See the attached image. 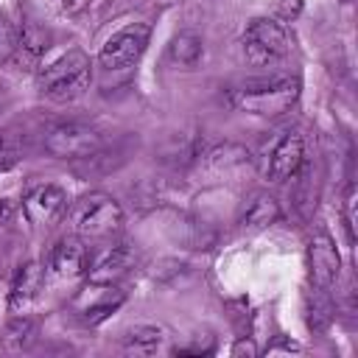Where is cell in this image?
I'll list each match as a JSON object with an SVG mask.
<instances>
[{"instance_id": "2e32d148", "label": "cell", "mask_w": 358, "mask_h": 358, "mask_svg": "<svg viewBox=\"0 0 358 358\" xmlns=\"http://www.w3.org/2000/svg\"><path fill=\"white\" fill-rule=\"evenodd\" d=\"M162 330L159 327H131L126 336H123V350L126 352H134V355H154L157 350H162Z\"/></svg>"}, {"instance_id": "44dd1931", "label": "cell", "mask_w": 358, "mask_h": 358, "mask_svg": "<svg viewBox=\"0 0 358 358\" xmlns=\"http://www.w3.org/2000/svg\"><path fill=\"white\" fill-rule=\"evenodd\" d=\"M344 3H350V0H344Z\"/></svg>"}, {"instance_id": "7a4b0ae2", "label": "cell", "mask_w": 358, "mask_h": 358, "mask_svg": "<svg viewBox=\"0 0 358 358\" xmlns=\"http://www.w3.org/2000/svg\"><path fill=\"white\" fill-rule=\"evenodd\" d=\"M299 98V78L280 76L266 81H252L229 92V103L241 112L257 115V117H277L285 115Z\"/></svg>"}, {"instance_id": "ba28073f", "label": "cell", "mask_w": 358, "mask_h": 358, "mask_svg": "<svg viewBox=\"0 0 358 358\" xmlns=\"http://www.w3.org/2000/svg\"><path fill=\"white\" fill-rule=\"evenodd\" d=\"M308 271H310V285L330 291L341 274V257L327 232H316L308 243Z\"/></svg>"}, {"instance_id": "9a60e30c", "label": "cell", "mask_w": 358, "mask_h": 358, "mask_svg": "<svg viewBox=\"0 0 358 358\" xmlns=\"http://www.w3.org/2000/svg\"><path fill=\"white\" fill-rule=\"evenodd\" d=\"M171 59L179 64V67H193L201 56H204V42L196 31H179L173 39H171V48H168Z\"/></svg>"}, {"instance_id": "9c48e42d", "label": "cell", "mask_w": 358, "mask_h": 358, "mask_svg": "<svg viewBox=\"0 0 358 358\" xmlns=\"http://www.w3.org/2000/svg\"><path fill=\"white\" fill-rule=\"evenodd\" d=\"M90 249L81 238H62L48 255V271L59 280H78L90 271Z\"/></svg>"}, {"instance_id": "277c9868", "label": "cell", "mask_w": 358, "mask_h": 358, "mask_svg": "<svg viewBox=\"0 0 358 358\" xmlns=\"http://www.w3.org/2000/svg\"><path fill=\"white\" fill-rule=\"evenodd\" d=\"M45 148H48V154H53L59 159H84L103 148V134L90 123L64 120V123H56L48 129Z\"/></svg>"}, {"instance_id": "ffe728a7", "label": "cell", "mask_w": 358, "mask_h": 358, "mask_svg": "<svg viewBox=\"0 0 358 358\" xmlns=\"http://www.w3.org/2000/svg\"><path fill=\"white\" fill-rule=\"evenodd\" d=\"M11 215H14V204H11V201H6V199H0V227H3V224H8V221H11Z\"/></svg>"}, {"instance_id": "5bb4252c", "label": "cell", "mask_w": 358, "mask_h": 358, "mask_svg": "<svg viewBox=\"0 0 358 358\" xmlns=\"http://www.w3.org/2000/svg\"><path fill=\"white\" fill-rule=\"evenodd\" d=\"M277 218H280V204H277L271 196L257 193V196L246 204L241 224L249 227V229H266V227H271Z\"/></svg>"}, {"instance_id": "e0dca14e", "label": "cell", "mask_w": 358, "mask_h": 358, "mask_svg": "<svg viewBox=\"0 0 358 358\" xmlns=\"http://www.w3.org/2000/svg\"><path fill=\"white\" fill-rule=\"evenodd\" d=\"M333 319V299H330V291L324 288H313L308 291V324L310 330H324Z\"/></svg>"}, {"instance_id": "5b68a950", "label": "cell", "mask_w": 358, "mask_h": 358, "mask_svg": "<svg viewBox=\"0 0 358 358\" xmlns=\"http://www.w3.org/2000/svg\"><path fill=\"white\" fill-rule=\"evenodd\" d=\"M243 53L252 64H274L288 53V34L271 17H255L243 31Z\"/></svg>"}, {"instance_id": "7c38bea8", "label": "cell", "mask_w": 358, "mask_h": 358, "mask_svg": "<svg viewBox=\"0 0 358 358\" xmlns=\"http://www.w3.org/2000/svg\"><path fill=\"white\" fill-rule=\"evenodd\" d=\"M42 280H45V268L39 263H22L14 274V280H11V294H8L11 310L28 308L36 299V294L42 288Z\"/></svg>"}, {"instance_id": "4fadbf2b", "label": "cell", "mask_w": 358, "mask_h": 358, "mask_svg": "<svg viewBox=\"0 0 358 358\" xmlns=\"http://www.w3.org/2000/svg\"><path fill=\"white\" fill-rule=\"evenodd\" d=\"M249 165V151L243 145H235V143H227V145H218L207 154V168L215 173V176H227V173H235L241 168Z\"/></svg>"}, {"instance_id": "6da1fadb", "label": "cell", "mask_w": 358, "mask_h": 358, "mask_svg": "<svg viewBox=\"0 0 358 358\" xmlns=\"http://www.w3.org/2000/svg\"><path fill=\"white\" fill-rule=\"evenodd\" d=\"M67 221H70L73 235L81 238L84 243H103V241H112L120 235L123 210L109 193L92 190L70 204Z\"/></svg>"}, {"instance_id": "8992f818", "label": "cell", "mask_w": 358, "mask_h": 358, "mask_svg": "<svg viewBox=\"0 0 358 358\" xmlns=\"http://www.w3.org/2000/svg\"><path fill=\"white\" fill-rule=\"evenodd\" d=\"M151 42V25L145 22H134V25H126L120 28L117 34H112L103 45H101V53H98V62L103 70H129L140 62V56L145 53Z\"/></svg>"}, {"instance_id": "ac0fdd59", "label": "cell", "mask_w": 358, "mask_h": 358, "mask_svg": "<svg viewBox=\"0 0 358 358\" xmlns=\"http://www.w3.org/2000/svg\"><path fill=\"white\" fill-rule=\"evenodd\" d=\"M17 45H20V39H17L14 25L0 14V64L11 59V53L17 50Z\"/></svg>"}, {"instance_id": "52a82bcc", "label": "cell", "mask_w": 358, "mask_h": 358, "mask_svg": "<svg viewBox=\"0 0 358 358\" xmlns=\"http://www.w3.org/2000/svg\"><path fill=\"white\" fill-rule=\"evenodd\" d=\"M305 165V140L296 129H285L280 131L271 145L266 148V157H263V173L271 179V182H285V179H294Z\"/></svg>"}, {"instance_id": "d6986e66", "label": "cell", "mask_w": 358, "mask_h": 358, "mask_svg": "<svg viewBox=\"0 0 358 358\" xmlns=\"http://www.w3.org/2000/svg\"><path fill=\"white\" fill-rule=\"evenodd\" d=\"M344 221H347L350 241H355V185H350L344 193Z\"/></svg>"}, {"instance_id": "30bf717a", "label": "cell", "mask_w": 358, "mask_h": 358, "mask_svg": "<svg viewBox=\"0 0 358 358\" xmlns=\"http://www.w3.org/2000/svg\"><path fill=\"white\" fill-rule=\"evenodd\" d=\"M22 210H25V215H28L31 224H36V227H53L67 213V196L56 185H39V187H34L25 196Z\"/></svg>"}, {"instance_id": "8fae6325", "label": "cell", "mask_w": 358, "mask_h": 358, "mask_svg": "<svg viewBox=\"0 0 358 358\" xmlns=\"http://www.w3.org/2000/svg\"><path fill=\"white\" fill-rule=\"evenodd\" d=\"M131 252L123 249V246H115L109 249L103 257H98L95 263H90V282L92 285H115L117 280H123L129 271H131Z\"/></svg>"}, {"instance_id": "3957f363", "label": "cell", "mask_w": 358, "mask_h": 358, "mask_svg": "<svg viewBox=\"0 0 358 358\" xmlns=\"http://www.w3.org/2000/svg\"><path fill=\"white\" fill-rule=\"evenodd\" d=\"M92 64L81 50H67L39 70V92L50 101H76L90 90Z\"/></svg>"}]
</instances>
